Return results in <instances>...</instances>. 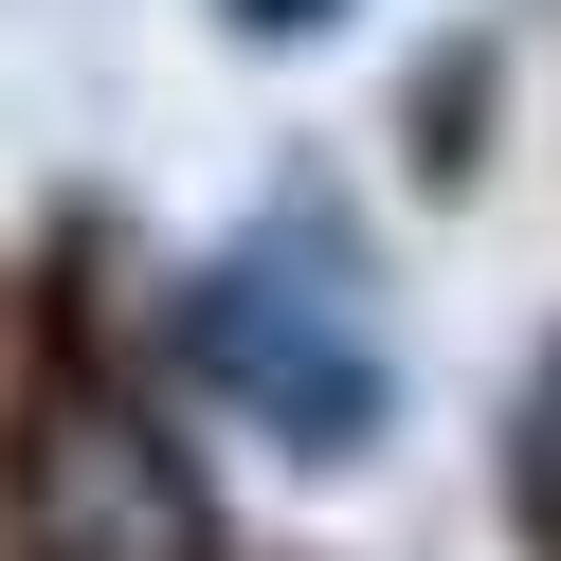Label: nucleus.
Masks as SVG:
<instances>
[{"instance_id": "f257e3e1", "label": "nucleus", "mask_w": 561, "mask_h": 561, "mask_svg": "<svg viewBox=\"0 0 561 561\" xmlns=\"http://www.w3.org/2000/svg\"><path fill=\"white\" fill-rule=\"evenodd\" d=\"M199 363H218V399H254L272 435H308V453H344L380 416V344H363V290H344L327 254H236L218 290H199Z\"/></svg>"}, {"instance_id": "f03ea898", "label": "nucleus", "mask_w": 561, "mask_h": 561, "mask_svg": "<svg viewBox=\"0 0 561 561\" xmlns=\"http://www.w3.org/2000/svg\"><path fill=\"white\" fill-rule=\"evenodd\" d=\"M543 507H561V380H543Z\"/></svg>"}]
</instances>
